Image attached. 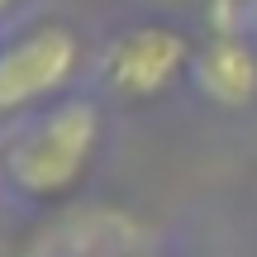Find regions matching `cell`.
Here are the masks:
<instances>
[{
  "instance_id": "6da1fadb",
  "label": "cell",
  "mask_w": 257,
  "mask_h": 257,
  "mask_svg": "<svg viewBox=\"0 0 257 257\" xmlns=\"http://www.w3.org/2000/svg\"><path fill=\"white\" fill-rule=\"evenodd\" d=\"M100 110L95 100L67 95L29 114L0 148V176L15 195L34 205H57L86 181L100 153Z\"/></svg>"
},
{
  "instance_id": "7a4b0ae2",
  "label": "cell",
  "mask_w": 257,
  "mask_h": 257,
  "mask_svg": "<svg viewBox=\"0 0 257 257\" xmlns=\"http://www.w3.org/2000/svg\"><path fill=\"white\" fill-rule=\"evenodd\" d=\"M195 62V48L181 29L172 24H134L124 34H114L105 43V57H100V76L119 100H134V105H148L157 95H167L181 72H191Z\"/></svg>"
},
{
  "instance_id": "3957f363",
  "label": "cell",
  "mask_w": 257,
  "mask_h": 257,
  "mask_svg": "<svg viewBox=\"0 0 257 257\" xmlns=\"http://www.w3.org/2000/svg\"><path fill=\"white\" fill-rule=\"evenodd\" d=\"M81 67V43L67 24H34L0 48V114H19L67 91Z\"/></svg>"
},
{
  "instance_id": "277c9868",
  "label": "cell",
  "mask_w": 257,
  "mask_h": 257,
  "mask_svg": "<svg viewBox=\"0 0 257 257\" xmlns=\"http://www.w3.org/2000/svg\"><path fill=\"white\" fill-rule=\"evenodd\" d=\"M138 248H143V233L134 214L114 205H91L48 224L29 243V257H134Z\"/></svg>"
},
{
  "instance_id": "5b68a950",
  "label": "cell",
  "mask_w": 257,
  "mask_h": 257,
  "mask_svg": "<svg viewBox=\"0 0 257 257\" xmlns=\"http://www.w3.org/2000/svg\"><path fill=\"white\" fill-rule=\"evenodd\" d=\"M191 81L219 110H248L257 100V43L252 34H210L195 48Z\"/></svg>"
},
{
  "instance_id": "8992f818",
  "label": "cell",
  "mask_w": 257,
  "mask_h": 257,
  "mask_svg": "<svg viewBox=\"0 0 257 257\" xmlns=\"http://www.w3.org/2000/svg\"><path fill=\"white\" fill-rule=\"evenodd\" d=\"M134 257H162V252H153V248H138V252H134Z\"/></svg>"
},
{
  "instance_id": "52a82bcc",
  "label": "cell",
  "mask_w": 257,
  "mask_h": 257,
  "mask_svg": "<svg viewBox=\"0 0 257 257\" xmlns=\"http://www.w3.org/2000/svg\"><path fill=\"white\" fill-rule=\"evenodd\" d=\"M10 5H15V0H0V15H5V10H10Z\"/></svg>"
},
{
  "instance_id": "ba28073f",
  "label": "cell",
  "mask_w": 257,
  "mask_h": 257,
  "mask_svg": "<svg viewBox=\"0 0 257 257\" xmlns=\"http://www.w3.org/2000/svg\"><path fill=\"white\" fill-rule=\"evenodd\" d=\"M157 5H181V0H157Z\"/></svg>"
}]
</instances>
